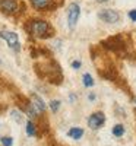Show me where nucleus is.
Masks as SVG:
<instances>
[{
    "label": "nucleus",
    "instance_id": "f03ea898",
    "mask_svg": "<svg viewBox=\"0 0 136 146\" xmlns=\"http://www.w3.org/2000/svg\"><path fill=\"white\" fill-rule=\"evenodd\" d=\"M81 16V7L76 3H70L67 7V22H69V28L73 29L76 27V23Z\"/></svg>",
    "mask_w": 136,
    "mask_h": 146
},
{
    "label": "nucleus",
    "instance_id": "f8f14e48",
    "mask_svg": "<svg viewBox=\"0 0 136 146\" xmlns=\"http://www.w3.org/2000/svg\"><path fill=\"white\" fill-rule=\"evenodd\" d=\"M83 85H85L86 88L94 86V79H92V76L89 75V73H86V75H83Z\"/></svg>",
    "mask_w": 136,
    "mask_h": 146
},
{
    "label": "nucleus",
    "instance_id": "4468645a",
    "mask_svg": "<svg viewBox=\"0 0 136 146\" xmlns=\"http://www.w3.org/2000/svg\"><path fill=\"white\" fill-rule=\"evenodd\" d=\"M0 142H2V145H3V146H12V137L5 136V137L0 139Z\"/></svg>",
    "mask_w": 136,
    "mask_h": 146
},
{
    "label": "nucleus",
    "instance_id": "412c9836",
    "mask_svg": "<svg viewBox=\"0 0 136 146\" xmlns=\"http://www.w3.org/2000/svg\"><path fill=\"white\" fill-rule=\"evenodd\" d=\"M0 64H2V63H0Z\"/></svg>",
    "mask_w": 136,
    "mask_h": 146
},
{
    "label": "nucleus",
    "instance_id": "ddd939ff",
    "mask_svg": "<svg viewBox=\"0 0 136 146\" xmlns=\"http://www.w3.org/2000/svg\"><path fill=\"white\" fill-rule=\"evenodd\" d=\"M27 133H28V136H34L35 135V124L32 123V121H28L27 123Z\"/></svg>",
    "mask_w": 136,
    "mask_h": 146
},
{
    "label": "nucleus",
    "instance_id": "423d86ee",
    "mask_svg": "<svg viewBox=\"0 0 136 146\" xmlns=\"http://www.w3.org/2000/svg\"><path fill=\"white\" fill-rule=\"evenodd\" d=\"M104 121H105V117H104V113H94L89 120H88V124L91 129L97 130V129H100L103 124H104Z\"/></svg>",
    "mask_w": 136,
    "mask_h": 146
},
{
    "label": "nucleus",
    "instance_id": "aec40b11",
    "mask_svg": "<svg viewBox=\"0 0 136 146\" xmlns=\"http://www.w3.org/2000/svg\"><path fill=\"white\" fill-rule=\"evenodd\" d=\"M60 2H63V0H60Z\"/></svg>",
    "mask_w": 136,
    "mask_h": 146
},
{
    "label": "nucleus",
    "instance_id": "1a4fd4ad",
    "mask_svg": "<svg viewBox=\"0 0 136 146\" xmlns=\"http://www.w3.org/2000/svg\"><path fill=\"white\" fill-rule=\"evenodd\" d=\"M67 135H69L72 139L78 140V139H81V137L83 136V130H82L81 127H73V129H70V130H69Z\"/></svg>",
    "mask_w": 136,
    "mask_h": 146
},
{
    "label": "nucleus",
    "instance_id": "a211bd4d",
    "mask_svg": "<svg viewBox=\"0 0 136 146\" xmlns=\"http://www.w3.org/2000/svg\"><path fill=\"white\" fill-rule=\"evenodd\" d=\"M72 67H73V69H79V67H81V62H73V63H72Z\"/></svg>",
    "mask_w": 136,
    "mask_h": 146
},
{
    "label": "nucleus",
    "instance_id": "dca6fc26",
    "mask_svg": "<svg viewBox=\"0 0 136 146\" xmlns=\"http://www.w3.org/2000/svg\"><path fill=\"white\" fill-rule=\"evenodd\" d=\"M12 117H13L18 123H21V121H22V115H21L18 111H12Z\"/></svg>",
    "mask_w": 136,
    "mask_h": 146
},
{
    "label": "nucleus",
    "instance_id": "7ed1b4c3",
    "mask_svg": "<svg viewBox=\"0 0 136 146\" xmlns=\"http://www.w3.org/2000/svg\"><path fill=\"white\" fill-rule=\"evenodd\" d=\"M0 36L9 44L10 48H13L15 51H19L21 44H19V38H18V34L12 32V31H2L0 32Z\"/></svg>",
    "mask_w": 136,
    "mask_h": 146
},
{
    "label": "nucleus",
    "instance_id": "f257e3e1",
    "mask_svg": "<svg viewBox=\"0 0 136 146\" xmlns=\"http://www.w3.org/2000/svg\"><path fill=\"white\" fill-rule=\"evenodd\" d=\"M29 29H31V32H32L35 36H38V38H48V36L51 35V34H50L51 27L48 25V22L41 21V19H38V21H32Z\"/></svg>",
    "mask_w": 136,
    "mask_h": 146
},
{
    "label": "nucleus",
    "instance_id": "2eb2a0df",
    "mask_svg": "<svg viewBox=\"0 0 136 146\" xmlns=\"http://www.w3.org/2000/svg\"><path fill=\"white\" fill-rule=\"evenodd\" d=\"M50 107H51V110L56 113L57 110H59V107H60V101H51L50 102Z\"/></svg>",
    "mask_w": 136,
    "mask_h": 146
},
{
    "label": "nucleus",
    "instance_id": "f3484780",
    "mask_svg": "<svg viewBox=\"0 0 136 146\" xmlns=\"http://www.w3.org/2000/svg\"><path fill=\"white\" fill-rule=\"evenodd\" d=\"M129 18L133 21V22H136V9L135 10H130L129 12Z\"/></svg>",
    "mask_w": 136,
    "mask_h": 146
},
{
    "label": "nucleus",
    "instance_id": "0eeeda50",
    "mask_svg": "<svg viewBox=\"0 0 136 146\" xmlns=\"http://www.w3.org/2000/svg\"><path fill=\"white\" fill-rule=\"evenodd\" d=\"M0 7L6 13H13L18 9V0H0Z\"/></svg>",
    "mask_w": 136,
    "mask_h": 146
},
{
    "label": "nucleus",
    "instance_id": "9d476101",
    "mask_svg": "<svg viewBox=\"0 0 136 146\" xmlns=\"http://www.w3.org/2000/svg\"><path fill=\"white\" fill-rule=\"evenodd\" d=\"M35 9H45L50 5V0H29Z\"/></svg>",
    "mask_w": 136,
    "mask_h": 146
},
{
    "label": "nucleus",
    "instance_id": "6ab92c4d",
    "mask_svg": "<svg viewBox=\"0 0 136 146\" xmlns=\"http://www.w3.org/2000/svg\"><path fill=\"white\" fill-rule=\"evenodd\" d=\"M98 3H103V2H107V0H97Z\"/></svg>",
    "mask_w": 136,
    "mask_h": 146
},
{
    "label": "nucleus",
    "instance_id": "39448f33",
    "mask_svg": "<svg viewBox=\"0 0 136 146\" xmlns=\"http://www.w3.org/2000/svg\"><path fill=\"white\" fill-rule=\"evenodd\" d=\"M103 45L110 48V50H114V51H119L121 48H125V41L120 35H116V36H110L108 40L103 41Z\"/></svg>",
    "mask_w": 136,
    "mask_h": 146
},
{
    "label": "nucleus",
    "instance_id": "9b49d317",
    "mask_svg": "<svg viewBox=\"0 0 136 146\" xmlns=\"http://www.w3.org/2000/svg\"><path fill=\"white\" fill-rule=\"evenodd\" d=\"M113 135H114V136H117V137L123 136V135H125V127H123L121 124L114 126V127H113Z\"/></svg>",
    "mask_w": 136,
    "mask_h": 146
},
{
    "label": "nucleus",
    "instance_id": "20e7f679",
    "mask_svg": "<svg viewBox=\"0 0 136 146\" xmlns=\"http://www.w3.org/2000/svg\"><path fill=\"white\" fill-rule=\"evenodd\" d=\"M98 18H100L101 21L107 22V23H116L120 21V15L119 12L113 10V9H104L101 10L100 13H98Z\"/></svg>",
    "mask_w": 136,
    "mask_h": 146
},
{
    "label": "nucleus",
    "instance_id": "6e6552de",
    "mask_svg": "<svg viewBox=\"0 0 136 146\" xmlns=\"http://www.w3.org/2000/svg\"><path fill=\"white\" fill-rule=\"evenodd\" d=\"M31 100H32V107H34V110L37 113H44V110H45V104H44V101L40 98L37 94H32L31 95Z\"/></svg>",
    "mask_w": 136,
    "mask_h": 146
}]
</instances>
